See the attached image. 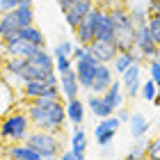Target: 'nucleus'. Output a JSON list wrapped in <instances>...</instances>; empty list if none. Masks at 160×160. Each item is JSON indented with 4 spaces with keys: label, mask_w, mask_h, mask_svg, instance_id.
I'll list each match as a JSON object with an SVG mask.
<instances>
[{
    "label": "nucleus",
    "mask_w": 160,
    "mask_h": 160,
    "mask_svg": "<svg viewBox=\"0 0 160 160\" xmlns=\"http://www.w3.org/2000/svg\"><path fill=\"white\" fill-rule=\"evenodd\" d=\"M149 16H160V0H151V9Z\"/></svg>",
    "instance_id": "obj_40"
},
{
    "label": "nucleus",
    "mask_w": 160,
    "mask_h": 160,
    "mask_svg": "<svg viewBox=\"0 0 160 160\" xmlns=\"http://www.w3.org/2000/svg\"><path fill=\"white\" fill-rule=\"evenodd\" d=\"M30 133H32V123L25 110H12L0 121V140L7 144L25 142Z\"/></svg>",
    "instance_id": "obj_3"
},
{
    "label": "nucleus",
    "mask_w": 160,
    "mask_h": 160,
    "mask_svg": "<svg viewBox=\"0 0 160 160\" xmlns=\"http://www.w3.org/2000/svg\"><path fill=\"white\" fill-rule=\"evenodd\" d=\"M101 18H103V9L101 7H94V9L82 18L80 28L76 30V39L80 46H87L89 48L94 41H96V34H98V28H101Z\"/></svg>",
    "instance_id": "obj_6"
},
{
    "label": "nucleus",
    "mask_w": 160,
    "mask_h": 160,
    "mask_svg": "<svg viewBox=\"0 0 160 160\" xmlns=\"http://www.w3.org/2000/svg\"><path fill=\"white\" fill-rule=\"evenodd\" d=\"M71 69H73V60H71L69 55H57L55 57V71L60 76L67 73V71H71Z\"/></svg>",
    "instance_id": "obj_30"
},
{
    "label": "nucleus",
    "mask_w": 160,
    "mask_h": 160,
    "mask_svg": "<svg viewBox=\"0 0 160 160\" xmlns=\"http://www.w3.org/2000/svg\"><path fill=\"white\" fill-rule=\"evenodd\" d=\"M78 2H80V0H57V5H60L62 14H64V12H69L71 7H73V5H78Z\"/></svg>",
    "instance_id": "obj_38"
},
{
    "label": "nucleus",
    "mask_w": 160,
    "mask_h": 160,
    "mask_svg": "<svg viewBox=\"0 0 160 160\" xmlns=\"http://www.w3.org/2000/svg\"><path fill=\"white\" fill-rule=\"evenodd\" d=\"M28 62L34 64V67H39V69H43V71H55V57L50 55V53H46L43 48L39 50L37 55H32Z\"/></svg>",
    "instance_id": "obj_27"
},
{
    "label": "nucleus",
    "mask_w": 160,
    "mask_h": 160,
    "mask_svg": "<svg viewBox=\"0 0 160 160\" xmlns=\"http://www.w3.org/2000/svg\"><path fill=\"white\" fill-rule=\"evenodd\" d=\"M5 43V57H23V60H30L32 55L39 53V46H32V43H28L23 39L14 37V39H7L2 41Z\"/></svg>",
    "instance_id": "obj_11"
},
{
    "label": "nucleus",
    "mask_w": 160,
    "mask_h": 160,
    "mask_svg": "<svg viewBox=\"0 0 160 160\" xmlns=\"http://www.w3.org/2000/svg\"><path fill=\"white\" fill-rule=\"evenodd\" d=\"M117 117H119V121H121V123H128L133 114H130L128 110H123V108H119V110H117Z\"/></svg>",
    "instance_id": "obj_39"
},
{
    "label": "nucleus",
    "mask_w": 160,
    "mask_h": 160,
    "mask_svg": "<svg viewBox=\"0 0 160 160\" xmlns=\"http://www.w3.org/2000/svg\"><path fill=\"white\" fill-rule=\"evenodd\" d=\"M135 50L142 55V60H144V62L158 60L160 46L156 43L153 34H151V30H149V25H140V28H137V37H135Z\"/></svg>",
    "instance_id": "obj_7"
},
{
    "label": "nucleus",
    "mask_w": 160,
    "mask_h": 160,
    "mask_svg": "<svg viewBox=\"0 0 160 160\" xmlns=\"http://www.w3.org/2000/svg\"><path fill=\"white\" fill-rule=\"evenodd\" d=\"M147 64H149V78L156 80V85L160 87V60H151Z\"/></svg>",
    "instance_id": "obj_35"
},
{
    "label": "nucleus",
    "mask_w": 160,
    "mask_h": 160,
    "mask_svg": "<svg viewBox=\"0 0 160 160\" xmlns=\"http://www.w3.org/2000/svg\"><path fill=\"white\" fill-rule=\"evenodd\" d=\"M101 64V60L87 48V55L82 60L76 62V73H78V82L82 89H92V80H94V73H96V67Z\"/></svg>",
    "instance_id": "obj_9"
},
{
    "label": "nucleus",
    "mask_w": 160,
    "mask_h": 160,
    "mask_svg": "<svg viewBox=\"0 0 160 160\" xmlns=\"http://www.w3.org/2000/svg\"><path fill=\"white\" fill-rule=\"evenodd\" d=\"M71 160H85V153H73V158Z\"/></svg>",
    "instance_id": "obj_42"
},
{
    "label": "nucleus",
    "mask_w": 160,
    "mask_h": 160,
    "mask_svg": "<svg viewBox=\"0 0 160 160\" xmlns=\"http://www.w3.org/2000/svg\"><path fill=\"white\" fill-rule=\"evenodd\" d=\"M2 69L7 76H23V71L28 69V60H23V57H5Z\"/></svg>",
    "instance_id": "obj_25"
},
{
    "label": "nucleus",
    "mask_w": 160,
    "mask_h": 160,
    "mask_svg": "<svg viewBox=\"0 0 160 160\" xmlns=\"http://www.w3.org/2000/svg\"><path fill=\"white\" fill-rule=\"evenodd\" d=\"M60 94H62V87L60 85H48L46 80H28L21 87V96L25 101H34V98H41V96L60 98Z\"/></svg>",
    "instance_id": "obj_8"
},
{
    "label": "nucleus",
    "mask_w": 160,
    "mask_h": 160,
    "mask_svg": "<svg viewBox=\"0 0 160 160\" xmlns=\"http://www.w3.org/2000/svg\"><path fill=\"white\" fill-rule=\"evenodd\" d=\"M73 46L76 43H71V41H60V43H55V48H53V57H57V55H69L71 57V53H73Z\"/></svg>",
    "instance_id": "obj_31"
},
{
    "label": "nucleus",
    "mask_w": 160,
    "mask_h": 160,
    "mask_svg": "<svg viewBox=\"0 0 160 160\" xmlns=\"http://www.w3.org/2000/svg\"><path fill=\"white\" fill-rule=\"evenodd\" d=\"M18 2H21V0H0V12H2V14L12 12L14 7H18Z\"/></svg>",
    "instance_id": "obj_37"
},
{
    "label": "nucleus",
    "mask_w": 160,
    "mask_h": 160,
    "mask_svg": "<svg viewBox=\"0 0 160 160\" xmlns=\"http://www.w3.org/2000/svg\"><path fill=\"white\" fill-rule=\"evenodd\" d=\"M140 96L147 101V103H153L156 96H158V85H156V80H144L142 82V89H140Z\"/></svg>",
    "instance_id": "obj_29"
},
{
    "label": "nucleus",
    "mask_w": 160,
    "mask_h": 160,
    "mask_svg": "<svg viewBox=\"0 0 160 160\" xmlns=\"http://www.w3.org/2000/svg\"><path fill=\"white\" fill-rule=\"evenodd\" d=\"M0 160H5V156H0Z\"/></svg>",
    "instance_id": "obj_45"
},
{
    "label": "nucleus",
    "mask_w": 160,
    "mask_h": 160,
    "mask_svg": "<svg viewBox=\"0 0 160 160\" xmlns=\"http://www.w3.org/2000/svg\"><path fill=\"white\" fill-rule=\"evenodd\" d=\"M121 89H123V85L119 82V80H114V82L110 85V89H108V92L103 94L105 103L110 105L114 112H117L119 108H121V103H123V92H121Z\"/></svg>",
    "instance_id": "obj_24"
},
{
    "label": "nucleus",
    "mask_w": 160,
    "mask_h": 160,
    "mask_svg": "<svg viewBox=\"0 0 160 160\" xmlns=\"http://www.w3.org/2000/svg\"><path fill=\"white\" fill-rule=\"evenodd\" d=\"M28 25H34V9L32 0H21L18 7L0 16V41L14 39L16 34Z\"/></svg>",
    "instance_id": "obj_2"
},
{
    "label": "nucleus",
    "mask_w": 160,
    "mask_h": 160,
    "mask_svg": "<svg viewBox=\"0 0 160 160\" xmlns=\"http://www.w3.org/2000/svg\"><path fill=\"white\" fill-rule=\"evenodd\" d=\"M71 158H73V151H62V153H60V160H71Z\"/></svg>",
    "instance_id": "obj_41"
},
{
    "label": "nucleus",
    "mask_w": 160,
    "mask_h": 160,
    "mask_svg": "<svg viewBox=\"0 0 160 160\" xmlns=\"http://www.w3.org/2000/svg\"><path fill=\"white\" fill-rule=\"evenodd\" d=\"M89 50L101 60V64H112L114 57L119 55L117 41H101V39H96V41L89 46Z\"/></svg>",
    "instance_id": "obj_15"
},
{
    "label": "nucleus",
    "mask_w": 160,
    "mask_h": 160,
    "mask_svg": "<svg viewBox=\"0 0 160 160\" xmlns=\"http://www.w3.org/2000/svg\"><path fill=\"white\" fill-rule=\"evenodd\" d=\"M110 16L114 21V28H117V48H119V53H133L135 50V37H137V25H135V21L130 18L128 9L123 5L112 7Z\"/></svg>",
    "instance_id": "obj_4"
},
{
    "label": "nucleus",
    "mask_w": 160,
    "mask_h": 160,
    "mask_svg": "<svg viewBox=\"0 0 160 160\" xmlns=\"http://www.w3.org/2000/svg\"><path fill=\"white\" fill-rule=\"evenodd\" d=\"M25 112L30 117V123L34 130H46V133H62L64 123L69 121L67 117V105L62 98L53 96H41L25 103Z\"/></svg>",
    "instance_id": "obj_1"
},
{
    "label": "nucleus",
    "mask_w": 160,
    "mask_h": 160,
    "mask_svg": "<svg viewBox=\"0 0 160 160\" xmlns=\"http://www.w3.org/2000/svg\"><path fill=\"white\" fill-rule=\"evenodd\" d=\"M149 30H151V34H153V39H156V43L160 46V16H149Z\"/></svg>",
    "instance_id": "obj_34"
},
{
    "label": "nucleus",
    "mask_w": 160,
    "mask_h": 160,
    "mask_svg": "<svg viewBox=\"0 0 160 160\" xmlns=\"http://www.w3.org/2000/svg\"><path fill=\"white\" fill-rule=\"evenodd\" d=\"M96 39H101V41H117V28H114V21L110 16V12H103Z\"/></svg>",
    "instance_id": "obj_21"
},
{
    "label": "nucleus",
    "mask_w": 160,
    "mask_h": 160,
    "mask_svg": "<svg viewBox=\"0 0 160 160\" xmlns=\"http://www.w3.org/2000/svg\"><path fill=\"white\" fill-rule=\"evenodd\" d=\"M126 160H147V144H137L128 151Z\"/></svg>",
    "instance_id": "obj_33"
},
{
    "label": "nucleus",
    "mask_w": 160,
    "mask_h": 160,
    "mask_svg": "<svg viewBox=\"0 0 160 160\" xmlns=\"http://www.w3.org/2000/svg\"><path fill=\"white\" fill-rule=\"evenodd\" d=\"M67 117L73 126H82L85 121V103L80 98H71L67 101Z\"/></svg>",
    "instance_id": "obj_22"
},
{
    "label": "nucleus",
    "mask_w": 160,
    "mask_h": 160,
    "mask_svg": "<svg viewBox=\"0 0 160 160\" xmlns=\"http://www.w3.org/2000/svg\"><path fill=\"white\" fill-rule=\"evenodd\" d=\"M94 9V0H80L78 5H73L69 12H64V18H67V25L71 28V30H78L80 28V23H82V18L87 16Z\"/></svg>",
    "instance_id": "obj_13"
},
{
    "label": "nucleus",
    "mask_w": 160,
    "mask_h": 160,
    "mask_svg": "<svg viewBox=\"0 0 160 160\" xmlns=\"http://www.w3.org/2000/svg\"><path fill=\"white\" fill-rule=\"evenodd\" d=\"M130 137H135V140H140L142 135H147V130H149V121H147V117L144 114H140V112H135L133 117H130Z\"/></svg>",
    "instance_id": "obj_26"
},
{
    "label": "nucleus",
    "mask_w": 160,
    "mask_h": 160,
    "mask_svg": "<svg viewBox=\"0 0 160 160\" xmlns=\"http://www.w3.org/2000/svg\"><path fill=\"white\" fill-rule=\"evenodd\" d=\"M153 103H156V105L160 108V94H158V96H156V101H153Z\"/></svg>",
    "instance_id": "obj_43"
},
{
    "label": "nucleus",
    "mask_w": 160,
    "mask_h": 160,
    "mask_svg": "<svg viewBox=\"0 0 160 160\" xmlns=\"http://www.w3.org/2000/svg\"><path fill=\"white\" fill-rule=\"evenodd\" d=\"M7 153L5 158H12V160H43V156L39 153L37 149L28 147L25 142H18V144H9V147L5 149Z\"/></svg>",
    "instance_id": "obj_17"
},
{
    "label": "nucleus",
    "mask_w": 160,
    "mask_h": 160,
    "mask_svg": "<svg viewBox=\"0 0 160 160\" xmlns=\"http://www.w3.org/2000/svg\"><path fill=\"white\" fill-rule=\"evenodd\" d=\"M119 126H121V121H119L117 114H112V117H108V119H101L96 123V128H94V140H96L98 147H108V144H112Z\"/></svg>",
    "instance_id": "obj_10"
},
{
    "label": "nucleus",
    "mask_w": 160,
    "mask_h": 160,
    "mask_svg": "<svg viewBox=\"0 0 160 160\" xmlns=\"http://www.w3.org/2000/svg\"><path fill=\"white\" fill-rule=\"evenodd\" d=\"M16 37L23 39V41H28V43H32V46H39V48L46 46V37H43V32L39 30L37 25H28V28H23V30H21Z\"/></svg>",
    "instance_id": "obj_23"
},
{
    "label": "nucleus",
    "mask_w": 160,
    "mask_h": 160,
    "mask_svg": "<svg viewBox=\"0 0 160 160\" xmlns=\"http://www.w3.org/2000/svg\"><path fill=\"white\" fill-rule=\"evenodd\" d=\"M147 160H160V137L147 144Z\"/></svg>",
    "instance_id": "obj_32"
},
{
    "label": "nucleus",
    "mask_w": 160,
    "mask_h": 160,
    "mask_svg": "<svg viewBox=\"0 0 160 160\" xmlns=\"http://www.w3.org/2000/svg\"><path fill=\"white\" fill-rule=\"evenodd\" d=\"M112 67L110 64H98L96 67V73H94V80H92V94H105L110 89V85L114 82V76H112Z\"/></svg>",
    "instance_id": "obj_12"
},
{
    "label": "nucleus",
    "mask_w": 160,
    "mask_h": 160,
    "mask_svg": "<svg viewBox=\"0 0 160 160\" xmlns=\"http://www.w3.org/2000/svg\"><path fill=\"white\" fill-rule=\"evenodd\" d=\"M140 73H142V64H133L126 73H121V85L123 89L128 92L130 98H135L142 89V80H140Z\"/></svg>",
    "instance_id": "obj_16"
},
{
    "label": "nucleus",
    "mask_w": 160,
    "mask_h": 160,
    "mask_svg": "<svg viewBox=\"0 0 160 160\" xmlns=\"http://www.w3.org/2000/svg\"><path fill=\"white\" fill-rule=\"evenodd\" d=\"M71 151L73 153H85L87 151V135H85V130L82 126H73V133H71Z\"/></svg>",
    "instance_id": "obj_28"
},
{
    "label": "nucleus",
    "mask_w": 160,
    "mask_h": 160,
    "mask_svg": "<svg viewBox=\"0 0 160 160\" xmlns=\"http://www.w3.org/2000/svg\"><path fill=\"white\" fill-rule=\"evenodd\" d=\"M87 108H89L92 114H94V117H98V119H108V117H112V114H114V110L105 103L103 94H92L89 92V96H87Z\"/></svg>",
    "instance_id": "obj_20"
},
{
    "label": "nucleus",
    "mask_w": 160,
    "mask_h": 160,
    "mask_svg": "<svg viewBox=\"0 0 160 160\" xmlns=\"http://www.w3.org/2000/svg\"><path fill=\"white\" fill-rule=\"evenodd\" d=\"M85 55H87V46H80V43H76V46H73V53H71V60L78 62V60H82Z\"/></svg>",
    "instance_id": "obj_36"
},
{
    "label": "nucleus",
    "mask_w": 160,
    "mask_h": 160,
    "mask_svg": "<svg viewBox=\"0 0 160 160\" xmlns=\"http://www.w3.org/2000/svg\"><path fill=\"white\" fill-rule=\"evenodd\" d=\"M2 71H5V69H2V64H0V73H2Z\"/></svg>",
    "instance_id": "obj_44"
},
{
    "label": "nucleus",
    "mask_w": 160,
    "mask_h": 160,
    "mask_svg": "<svg viewBox=\"0 0 160 160\" xmlns=\"http://www.w3.org/2000/svg\"><path fill=\"white\" fill-rule=\"evenodd\" d=\"M60 87H62V94H64V98H67V101L78 98V92L82 89V87H80V82H78L76 69H71V71H67V73L60 76Z\"/></svg>",
    "instance_id": "obj_19"
},
{
    "label": "nucleus",
    "mask_w": 160,
    "mask_h": 160,
    "mask_svg": "<svg viewBox=\"0 0 160 160\" xmlns=\"http://www.w3.org/2000/svg\"><path fill=\"white\" fill-rule=\"evenodd\" d=\"M130 14V18L135 21V25H147L149 23V9H151V0H126L123 5Z\"/></svg>",
    "instance_id": "obj_14"
},
{
    "label": "nucleus",
    "mask_w": 160,
    "mask_h": 160,
    "mask_svg": "<svg viewBox=\"0 0 160 160\" xmlns=\"http://www.w3.org/2000/svg\"><path fill=\"white\" fill-rule=\"evenodd\" d=\"M28 147L37 149L43 158H57L62 153V137H57V133H46V130H32L25 140Z\"/></svg>",
    "instance_id": "obj_5"
},
{
    "label": "nucleus",
    "mask_w": 160,
    "mask_h": 160,
    "mask_svg": "<svg viewBox=\"0 0 160 160\" xmlns=\"http://www.w3.org/2000/svg\"><path fill=\"white\" fill-rule=\"evenodd\" d=\"M12 110H16V89L0 78V117L9 114Z\"/></svg>",
    "instance_id": "obj_18"
}]
</instances>
